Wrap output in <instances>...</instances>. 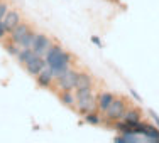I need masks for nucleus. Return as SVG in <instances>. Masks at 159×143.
I'll list each match as a JSON object with an SVG mask.
<instances>
[{
  "mask_svg": "<svg viewBox=\"0 0 159 143\" xmlns=\"http://www.w3.org/2000/svg\"><path fill=\"white\" fill-rule=\"evenodd\" d=\"M48 66L52 69V73H61V71L68 69L73 66V56L70 52H66L59 44H51V47L48 49V52L44 54Z\"/></svg>",
  "mask_w": 159,
  "mask_h": 143,
  "instance_id": "obj_1",
  "label": "nucleus"
},
{
  "mask_svg": "<svg viewBox=\"0 0 159 143\" xmlns=\"http://www.w3.org/2000/svg\"><path fill=\"white\" fill-rule=\"evenodd\" d=\"M75 96H76V104L75 110L80 115H86L90 111H97V96H93V88H76L75 89Z\"/></svg>",
  "mask_w": 159,
  "mask_h": 143,
  "instance_id": "obj_2",
  "label": "nucleus"
},
{
  "mask_svg": "<svg viewBox=\"0 0 159 143\" xmlns=\"http://www.w3.org/2000/svg\"><path fill=\"white\" fill-rule=\"evenodd\" d=\"M78 73L80 71L68 67V69L61 71V73L54 74V84L59 88V91H75L78 81Z\"/></svg>",
  "mask_w": 159,
  "mask_h": 143,
  "instance_id": "obj_3",
  "label": "nucleus"
},
{
  "mask_svg": "<svg viewBox=\"0 0 159 143\" xmlns=\"http://www.w3.org/2000/svg\"><path fill=\"white\" fill-rule=\"evenodd\" d=\"M127 108H129L127 99H124V98H115L113 103L110 104V108L105 111L103 123H105V125H113L115 121L122 120L124 115H125V111H127Z\"/></svg>",
  "mask_w": 159,
  "mask_h": 143,
  "instance_id": "obj_4",
  "label": "nucleus"
},
{
  "mask_svg": "<svg viewBox=\"0 0 159 143\" xmlns=\"http://www.w3.org/2000/svg\"><path fill=\"white\" fill-rule=\"evenodd\" d=\"M24 66H25V69H27L29 74L37 76V74H39L41 71H43L44 67L48 66V62H46V57H44V56H39V54H36V52H34L32 57L29 59V61L25 62Z\"/></svg>",
  "mask_w": 159,
  "mask_h": 143,
  "instance_id": "obj_5",
  "label": "nucleus"
},
{
  "mask_svg": "<svg viewBox=\"0 0 159 143\" xmlns=\"http://www.w3.org/2000/svg\"><path fill=\"white\" fill-rule=\"evenodd\" d=\"M51 39L46 36V34H41V32H37L36 34V37H34V42H32V51L36 52V54H39V56H44L48 52V49L51 47Z\"/></svg>",
  "mask_w": 159,
  "mask_h": 143,
  "instance_id": "obj_6",
  "label": "nucleus"
},
{
  "mask_svg": "<svg viewBox=\"0 0 159 143\" xmlns=\"http://www.w3.org/2000/svg\"><path fill=\"white\" fill-rule=\"evenodd\" d=\"M2 22H3V25H5L7 32L10 34V32H12V29L22 22V15H20V12H19V10L9 9V12L5 14V17L2 19Z\"/></svg>",
  "mask_w": 159,
  "mask_h": 143,
  "instance_id": "obj_7",
  "label": "nucleus"
},
{
  "mask_svg": "<svg viewBox=\"0 0 159 143\" xmlns=\"http://www.w3.org/2000/svg\"><path fill=\"white\" fill-rule=\"evenodd\" d=\"M36 82L41 86V88H51L52 82H54V73L49 66H46L39 74L36 76Z\"/></svg>",
  "mask_w": 159,
  "mask_h": 143,
  "instance_id": "obj_8",
  "label": "nucleus"
},
{
  "mask_svg": "<svg viewBox=\"0 0 159 143\" xmlns=\"http://www.w3.org/2000/svg\"><path fill=\"white\" fill-rule=\"evenodd\" d=\"M113 99H115V96L112 95V93L108 91H102L100 95L97 96V106H98V111L102 113V115H105V111L110 108V104L113 103Z\"/></svg>",
  "mask_w": 159,
  "mask_h": 143,
  "instance_id": "obj_9",
  "label": "nucleus"
},
{
  "mask_svg": "<svg viewBox=\"0 0 159 143\" xmlns=\"http://www.w3.org/2000/svg\"><path fill=\"white\" fill-rule=\"evenodd\" d=\"M31 29L32 27L27 24V22H20L19 25H16V27L12 29V32H10V40H12V42H16V44H19V40H20L25 34L31 31Z\"/></svg>",
  "mask_w": 159,
  "mask_h": 143,
  "instance_id": "obj_10",
  "label": "nucleus"
},
{
  "mask_svg": "<svg viewBox=\"0 0 159 143\" xmlns=\"http://www.w3.org/2000/svg\"><path fill=\"white\" fill-rule=\"evenodd\" d=\"M58 96H59V101H61L63 104H66V106H70V108H75V104H76L75 91H59Z\"/></svg>",
  "mask_w": 159,
  "mask_h": 143,
  "instance_id": "obj_11",
  "label": "nucleus"
},
{
  "mask_svg": "<svg viewBox=\"0 0 159 143\" xmlns=\"http://www.w3.org/2000/svg\"><path fill=\"white\" fill-rule=\"evenodd\" d=\"M141 116H142V113H141L139 108H127V111H125V115H124L122 120H125V121L135 125L137 121H141Z\"/></svg>",
  "mask_w": 159,
  "mask_h": 143,
  "instance_id": "obj_12",
  "label": "nucleus"
},
{
  "mask_svg": "<svg viewBox=\"0 0 159 143\" xmlns=\"http://www.w3.org/2000/svg\"><path fill=\"white\" fill-rule=\"evenodd\" d=\"M76 88H93V79L88 73H78V81H76ZM75 88V89H76Z\"/></svg>",
  "mask_w": 159,
  "mask_h": 143,
  "instance_id": "obj_13",
  "label": "nucleus"
},
{
  "mask_svg": "<svg viewBox=\"0 0 159 143\" xmlns=\"http://www.w3.org/2000/svg\"><path fill=\"white\" fill-rule=\"evenodd\" d=\"M85 116V121L88 123V125H100V123H103V115H102L100 111H90V113H86V115H83Z\"/></svg>",
  "mask_w": 159,
  "mask_h": 143,
  "instance_id": "obj_14",
  "label": "nucleus"
},
{
  "mask_svg": "<svg viewBox=\"0 0 159 143\" xmlns=\"http://www.w3.org/2000/svg\"><path fill=\"white\" fill-rule=\"evenodd\" d=\"M36 31H34V29H31V31H29L27 34H25L24 37H22L20 40H19V46H20L22 49H31L32 47V42H34V37H36Z\"/></svg>",
  "mask_w": 159,
  "mask_h": 143,
  "instance_id": "obj_15",
  "label": "nucleus"
},
{
  "mask_svg": "<svg viewBox=\"0 0 159 143\" xmlns=\"http://www.w3.org/2000/svg\"><path fill=\"white\" fill-rule=\"evenodd\" d=\"M32 54H34V51H32V49H22V47H20V51H19V54L16 56V57H17V61L20 62L22 66H24V64H25V62L29 61V59L32 57Z\"/></svg>",
  "mask_w": 159,
  "mask_h": 143,
  "instance_id": "obj_16",
  "label": "nucleus"
},
{
  "mask_svg": "<svg viewBox=\"0 0 159 143\" xmlns=\"http://www.w3.org/2000/svg\"><path fill=\"white\" fill-rule=\"evenodd\" d=\"M5 51L9 52L10 56H17V54H19V51H20V46L10 40V42H5Z\"/></svg>",
  "mask_w": 159,
  "mask_h": 143,
  "instance_id": "obj_17",
  "label": "nucleus"
},
{
  "mask_svg": "<svg viewBox=\"0 0 159 143\" xmlns=\"http://www.w3.org/2000/svg\"><path fill=\"white\" fill-rule=\"evenodd\" d=\"M9 9H10L9 3H7L5 0H0V20H2L3 17H5V14L9 12Z\"/></svg>",
  "mask_w": 159,
  "mask_h": 143,
  "instance_id": "obj_18",
  "label": "nucleus"
},
{
  "mask_svg": "<svg viewBox=\"0 0 159 143\" xmlns=\"http://www.w3.org/2000/svg\"><path fill=\"white\" fill-rule=\"evenodd\" d=\"M7 34H9V32H7V29H5V25H3V22H2V20H0V40H2V39H3V37H5V36H7Z\"/></svg>",
  "mask_w": 159,
  "mask_h": 143,
  "instance_id": "obj_19",
  "label": "nucleus"
},
{
  "mask_svg": "<svg viewBox=\"0 0 159 143\" xmlns=\"http://www.w3.org/2000/svg\"><path fill=\"white\" fill-rule=\"evenodd\" d=\"M149 115H151V118L154 120V123H156V126L159 128V116L156 115V111H152V110H149Z\"/></svg>",
  "mask_w": 159,
  "mask_h": 143,
  "instance_id": "obj_20",
  "label": "nucleus"
},
{
  "mask_svg": "<svg viewBox=\"0 0 159 143\" xmlns=\"http://www.w3.org/2000/svg\"><path fill=\"white\" fill-rule=\"evenodd\" d=\"M92 42H93V44H97V46H98V47H102V40H100V39H98V37H97V36H93V37H92Z\"/></svg>",
  "mask_w": 159,
  "mask_h": 143,
  "instance_id": "obj_21",
  "label": "nucleus"
},
{
  "mask_svg": "<svg viewBox=\"0 0 159 143\" xmlns=\"http://www.w3.org/2000/svg\"><path fill=\"white\" fill-rule=\"evenodd\" d=\"M130 95H132V96H134V98H135V99H137V101H141V96H139V95H137V93H135V91H134V89H130Z\"/></svg>",
  "mask_w": 159,
  "mask_h": 143,
  "instance_id": "obj_22",
  "label": "nucleus"
}]
</instances>
